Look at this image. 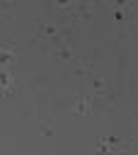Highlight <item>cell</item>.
I'll list each match as a JSON object with an SVG mask.
<instances>
[{
    "instance_id": "1",
    "label": "cell",
    "mask_w": 138,
    "mask_h": 155,
    "mask_svg": "<svg viewBox=\"0 0 138 155\" xmlns=\"http://www.w3.org/2000/svg\"><path fill=\"white\" fill-rule=\"evenodd\" d=\"M12 90V78H10V73H0V92H5V90Z\"/></svg>"
},
{
    "instance_id": "2",
    "label": "cell",
    "mask_w": 138,
    "mask_h": 155,
    "mask_svg": "<svg viewBox=\"0 0 138 155\" xmlns=\"http://www.w3.org/2000/svg\"><path fill=\"white\" fill-rule=\"evenodd\" d=\"M87 109H90V102H85V99H82V97H80V99H77V102H75V111H80V114H85V111H87Z\"/></svg>"
},
{
    "instance_id": "3",
    "label": "cell",
    "mask_w": 138,
    "mask_h": 155,
    "mask_svg": "<svg viewBox=\"0 0 138 155\" xmlns=\"http://www.w3.org/2000/svg\"><path fill=\"white\" fill-rule=\"evenodd\" d=\"M0 63H5V65L12 63V53L10 51H0Z\"/></svg>"
}]
</instances>
